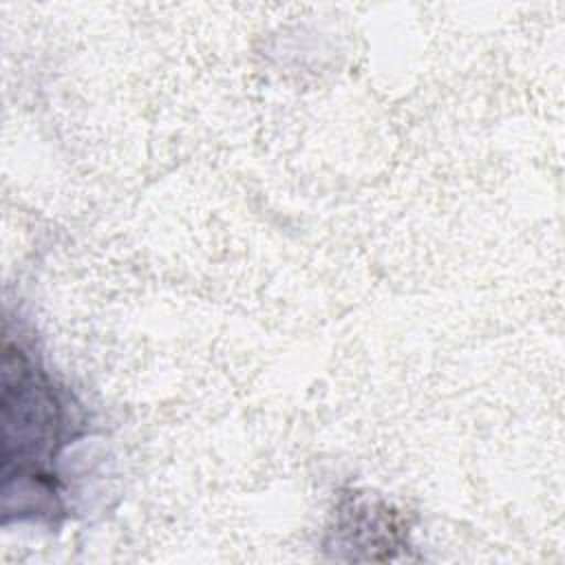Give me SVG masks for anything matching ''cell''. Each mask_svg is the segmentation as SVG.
Segmentation results:
<instances>
[{"label": "cell", "mask_w": 565, "mask_h": 565, "mask_svg": "<svg viewBox=\"0 0 565 565\" xmlns=\"http://www.w3.org/2000/svg\"><path fill=\"white\" fill-rule=\"evenodd\" d=\"M55 393L46 380L35 373L29 360L18 351L13 353L7 342L4 355V470L18 463L15 477L29 475L31 479L46 477L44 461L55 452L60 435V408Z\"/></svg>", "instance_id": "6da1fadb"}]
</instances>
